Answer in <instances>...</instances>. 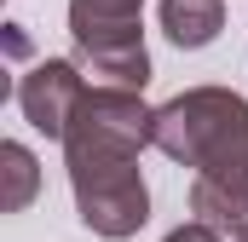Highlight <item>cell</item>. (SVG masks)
Masks as SVG:
<instances>
[{
	"label": "cell",
	"mask_w": 248,
	"mask_h": 242,
	"mask_svg": "<svg viewBox=\"0 0 248 242\" xmlns=\"http://www.w3.org/2000/svg\"><path fill=\"white\" fill-rule=\"evenodd\" d=\"M150 144L196 167L190 208L202 225H248V98L225 87H196L168 110H156Z\"/></svg>",
	"instance_id": "obj_1"
},
{
	"label": "cell",
	"mask_w": 248,
	"mask_h": 242,
	"mask_svg": "<svg viewBox=\"0 0 248 242\" xmlns=\"http://www.w3.org/2000/svg\"><path fill=\"white\" fill-rule=\"evenodd\" d=\"M139 6L144 0H69V29H75L81 58L110 87H133V92L150 81V58L139 41Z\"/></svg>",
	"instance_id": "obj_2"
},
{
	"label": "cell",
	"mask_w": 248,
	"mask_h": 242,
	"mask_svg": "<svg viewBox=\"0 0 248 242\" xmlns=\"http://www.w3.org/2000/svg\"><path fill=\"white\" fill-rule=\"evenodd\" d=\"M69 179H75V202L81 219L98 237H133L150 213V196L133 162H104V156H69Z\"/></svg>",
	"instance_id": "obj_3"
},
{
	"label": "cell",
	"mask_w": 248,
	"mask_h": 242,
	"mask_svg": "<svg viewBox=\"0 0 248 242\" xmlns=\"http://www.w3.org/2000/svg\"><path fill=\"white\" fill-rule=\"evenodd\" d=\"M81 98H87V87H81L75 63H41V69L23 75V87H17L23 116L35 121L46 138H63V133H69V121H75V110H81Z\"/></svg>",
	"instance_id": "obj_4"
},
{
	"label": "cell",
	"mask_w": 248,
	"mask_h": 242,
	"mask_svg": "<svg viewBox=\"0 0 248 242\" xmlns=\"http://www.w3.org/2000/svg\"><path fill=\"white\" fill-rule=\"evenodd\" d=\"M162 29L173 46H208L219 35V0H162Z\"/></svg>",
	"instance_id": "obj_5"
},
{
	"label": "cell",
	"mask_w": 248,
	"mask_h": 242,
	"mask_svg": "<svg viewBox=\"0 0 248 242\" xmlns=\"http://www.w3.org/2000/svg\"><path fill=\"white\" fill-rule=\"evenodd\" d=\"M0 156H6V167H12V196H6V208H23L29 190H35V156H29L23 144H6Z\"/></svg>",
	"instance_id": "obj_6"
},
{
	"label": "cell",
	"mask_w": 248,
	"mask_h": 242,
	"mask_svg": "<svg viewBox=\"0 0 248 242\" xmlns=\"http://www.w3.org/2000/svg\"><path fill=\"white\" fill-rule=\"evenodd\" d=\"M168 242H219V231L196 219V225H179V231H173V237H168Z\"/></svg>",
	"instance_id": "obj_7"
},
{
	"label": "cell",
	"mask_w": 248,
	"mask_h": 242,
	"mask_svg": "<svg viewBox=\"0 0 248 242\" xmlns=\"http://www.w3.org/2000/svg\"><path fill=\"white\" fill-rule=\"evenodd\" d=\"M237 242H248V225H237Z\"/></svg>",
	"instance_id": "obj_8"
}]
</instances>
